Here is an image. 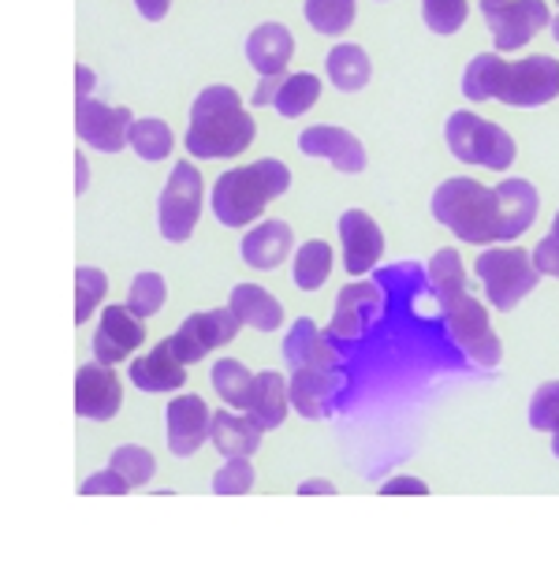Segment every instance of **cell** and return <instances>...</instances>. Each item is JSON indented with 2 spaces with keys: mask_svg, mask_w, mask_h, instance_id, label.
I'll return each instance as SVG.
<instances>
[{
  "mask_svg": "<svg viewBox=\"0 0 559 570\" xmlns=\"http://www.w3.org/2000/svg\"><path fill=\"white\" fill-rule=\"evenodd\" d=\"M213 389L220 392V400L228 406L246 411V406H251V392H254V376L239 358H220L213 365Z\"/></svg>",
  "mask_w": 559,
  "mask_h": 570,
  "instance_id": "obj_28",
  "label": "cell"
},
{
  "mask_svg": "<svg viewBox=\"0 0 559 570\" xmlns=\"http://www.w3.org/2000/svg\"><path fill=\"white\" fill-rule=\"evenodd\" d=\"M325 71H328V79H332V86H336V90L354 94V90H362V86L370 82V71L373 68H370V57H365L362 46L340 41V46L328 52Z\"/></svg>",
  "mask_w": 559,
  "mask_h": 570,
  "instance_id": "obj_26",
  "label": "cell"
},
{
  "mask_svg": "<svg viewBox=\"0 0 559 570\" xmlns=\"http://www.w3.org/2000/svg\"><path fill=\"white\" fill-rule=\"evenodd\" d=\"M381 306H384V295H381L377 284L343 287L340 298H336V314H332V325H328V340L332 343H354L365 332V325L381 314Z\"/></svg>",
  "mask_w": 559,
  "mask_h": 570,
  "instance_id": "obj_16",
  "label": "cell"
},
{
  "mask_svg": "<svg viewBox=\"0 0 559 570\" xmlns=\"http://www.w3.org/2000/svg\"><path fill=\"white\" fill-rule=\"evenodd\" d=\"M298 149H303L306 157L328 160L332 168L347 171V176H354V171L365 168V146L351 131H343V127H332V124L306 127V131L298 135Z\"/></svg>",
  "mask_w": 559,
  "mask_h": 570,
  "instance_id": "obj_17",
  "label": "cell"
},
{
  "mask_svg": "<svg viewBox=\"0 0 559 570\" xmlns=\"http://www.w3.org/2000/svg\"><path fill=\"white\" fill-rule=\"evenodd\" d=\"M481 12H486V23L500 52L522 49L526 41H533L552 23L545 0H481Z\"/></svg>",
  "mask_w": 559,
  "mask_h": 570,
  "instance_id": "obj_9",
  "label": "cell"
},
{
  "mask_svg": "<svg viewBox=\"0 0 559 570\" xmlns=\"http://www.w3.org/2000/svg\"><path fill=\"white\" fill-rule=\"evenodd\" d=\"M552 451H556V459H559V429H556V440H552Z\"/></svg>",
  "mask_w": 559,
  "mask_h": 570,
  "instance_id": "obj_47",
  "label": "cell"
},
{
  "mask_svg": "<svg viewBox=\"0 0 559 570\" xmlns=\"http://www.w3.org/2000/svg\"><path fill=\"white\" fill-rule=\"evenodd\" d=\"M239 314L228 306V309H202V314H190L183 325L176 328V336H171V347L183 362H202L209 351L224 347V343H232L239 336Z\"/></svg>",
  "mask_w": 559,
  "mask_h": 570,
  "instance_id": "obj_10",
  "label": "cell"
},
{
  "mask_svg": "<svg viewBox=\"0 0 559 570\" xmlns=\"http://www.w3.org/2000/svg\"><path fill=\"white\" fill-rule=\"evenodd\" d=\"M131 149L143 160H165L171 154V131L165 120H135L131 124Z\"/></svg>",
  "mask_w": 559,
  "mask_h": 570,
  "instance_id": "obj_33",
  "label": "cell"
},
{
  "mask_svg": "<svg viewBox=\"0 0 559 570\" xmlns=\"http://www.w3.org/2000/svg\"><path fill=\"white\" fill-rule=\"evenodd\" d=\"M105 287H109V276L101 268H75V325H86L90 314L98 309V303L105 298Z\"/></svg>",
  "mask_w": 559,
  "mask_h": 570,
  "instance_id": "obj_32",
  "label": "cell"
},
{
  "mask_svg": "<svg viewBox=\"0 0 559 570\" xmlns=\"http://www.w3.org/2000/svg\"><path fill=\"white\" fill-rule=\"evenodd\" d=\"M124 389L116 373L105 362H90L75 373V414L90 417V422H109L120 411Z\"/></svg>",
  "mask_w": 559,
  "mask_h": 570,
  "instance_id": "obj_12",
  "label": "cell"
},
{
  "mask_svg": "<svg viewBox=\"0 0 559 570\" xmlns=\"http://www.w3.org/2000/svg\"><path fill=\"white\" fill-rule=\"evenodd\" d=\"M317 98H321V79L317 75L298 71V75H287L284 86L276 90L273 109L284 116V120H295V116H303L306 109H314Z\"/></svg>",
  "mask_w": 559,
  "mask_h": 570,
  "instance_id": "obj_27",
  "label": "cell"
},
{
  "mask_svg": "<svg viewBox=\"0 0 559 570\" xmlns=\"http://www.w3.org/2000/svg\"><path fill=\"white\" fill-rule=\"evenodd\" d=\"M112 470H120L131 485H146L149 478H154V455H149L146 448H135V444H124L112 451Z\"/></svg>",
  "mask_w": 559,
  "mask_h": 570,
  "instance_id": "obj_37",
  "label": "cell"
},
{
  "mask_svg": "<svg viewBox=\"0 0 559 570\" xmlns=\"http://www.w3.org/2000/svg\"><path fill=\"white\" fill-rule=\"evenodd\" d=\"M537 209L541 198L526 179H503L500 187H486L478 179H444L433 195V217L474 246L519 239L537 220Z\"/></svg>",
  "mask_w": 559,
  "mask_h": 570,
  "instance_id": "obj_1",
  "label": "cell"
},
{
  "mask_svg": "<svg viewBox=\"0 0 559 570\" xmlns=\"http://www.w3.org/2000/svg\"><path fill=\"white\" fill-rule=\"evenodd\" d=\"M183 365L187 362L176 354L171 340H165L149 354H143V358H135L127 376H131V384L143 392H176V389H183V381H187V370H183Z\"/></svg>",
  "mask_w": 559,
  "mask_h": 570,
  "instance_id": "obj_18",
  "label": "cell"
},
{
  "mask_svg": "<svg viewBox=\"0 0 559 570\" xmlns=\"http://www.w3.org/2000/svg\"><path fill=\"white\" fill-rule=\"evenodd\" d=\"M440 309H444L451 340L459 343L462 354H470V358H474L478 365H486V370H497L500 358H503V347H500V336L489 325V309L481 306L467 287H462L459 295L444 298Z\"/></svg>",
  "mask_w": 559,
  "mask_h": 570,
  "instance_id": "obj_7",
  "label": "cell"
},
{
  "mask_svg": "<svg viewBox=\"0 0 559 570\" xmlns=\"http://www.w3.org/2000/svg\"><path fill=\"white\" fill-rule=\"evenodd\" d=\"M254 135H257L254 116L246 112L243 98L232 86H206L195 98L187 149L198 160L239 157L243 149L254 142Z\"/></svg>",
  "mask_w": 559,
  "mask_h": 570,
  "instance_id": "obj_3",
  "label": "cell"
},
{
  "mask_svg": "<svg viewBox=\"0 0 559 570\" xmlns=\"http://www.w3.org/2000/svg\"><path fill=\"white\" fill-rule=\"evenodd\" d=\"M444 138L451 154L459 160H470V165L508 171L514 160V138L492 120H481L478 112H451L444 124Z\"/></svg>",
  "mask_w": 559,
  "mask_h": 570,
  "instance_id": "obj_5",
  "label": "cell"
},
{
  "mask_svg": "<svg viewBox=\"0 0 559 570\" xmlns=\"http://www.w3.org/2000/svg\"><path fill=\"white\" fill-rule=\"evenodd\" d=\"M202 195H206L202 171L190 160H179L157 198V228L168 243L190 239V232H195V224L202 217Z\"/></svg>",
  "mask_w": 559,
  "mask_h": 570,
  "instance_id": "obj_6",
  "label": "cell"
},
{
  "mask_svg": "<svg viewBox=\"0 0 559 570\" xmlns=\"http://www.w3.org/2000/svg\"><path fill=\"white\" fill-rule=\"evenodd\" d=\"M135 8L143 12V19H149V23H160V19L168 16V0H135Z\"/></svg>",
  "mask_w": 559,
  "mask_h": 570,
  "instance_id": "obj_43",
  "label": "cell"
},
{
  "mask_svg": "<svg viewBox=\"0 0 559 570\" xmlns=\"http://www.w3.org/2000/svg\"><path fill=\"white\" fill-rule=\"evenodd\" d=\"M295 250V232L287 220H262L243 239V262L251 268H276Z\"/></svg>",
  "mask_w": 559,
  "mask_h": 570,
  "instance_id": "obj_21",
  "label": "cell"
},
{
  "mask_svg": "<svg viewBox=\"0 0 559 570\" xmlns=\"http://www.w3.org/2000/svg\"><path fill=\"white\" fill-rule=\"evenodd\" d=\"M168 298V287H165V276L160 273H138L127 287V306L135 309L138 317H154Z\"/></svg>",
  "mask_w": 559,
  "mask_h": 570,
  "instance_id": "obj_34",
  "label": "cell"
},
{
  "mask_svg": "<svg viewBox=\"0 0 559 570\" xmlns=\"http://www.w3.org/2000/svg\"><path fill=\"white\" fill-rule=\"evenodd\" d=\"M284 362L292 370H336L340 354L336 343L321 336V328L310 317H298L284 336Z\"/></svg>",
  "mask_w": 559,
  "mask_h": 570,
  "instance_id": "obj_19",
  "label": "cell"
},
{
  "mask_svg": "<svg viewBox=\"0 0 559 570\" xmlns=\"http://www.w3.org/2000/svg\"><path fill=\"white\" fill-rule=\"evenodd\" d=\"M143 340H146L143 317H138L131 306H105L98 336H94V358L105 365H116V362L131 358V354L143 347Z\"/></svg>",
  "mask_w": 559,
  "mask_h": 570,
  "instance_id": "obj_15",
  "label": "cell"
},
{
  "mask_svg": "<svg viewBox=\"0 0 559 570\" xmlns=\"http://www.w3.org/2000/svg\"><path fill=\"white\" fill-rule=\"evenodd\" d=\"M552 35H556V41H559V16L552 19Z\"/></svg>",
  "mask_w": 559,
  "mask_h": 570,
  "instance_id": "obj_46",
  "label": "cell"
},
{
  "mask_svg": "<svg viewBox=\"0 0 559 570\" xmlns=\"http://www.w3.org/2000/svg\"><path fill=\"white\" fill-rule=\"evenodd\" d=\"M165 425H168V451L179 459H187L209 440L213 414H209L206 400H198V395H179V400L168 403Z\"/></svg>",
  "mask_w": 559,
  "mask_h": 570,
  "instance_id": "obj_14",
  "label": "cell"
},
{
  "mask_svg": "<svg viewBox=\"0 0 559 570\" xmlns=\"http://www.w3.org/2000/svg\"><path fill=\"white\" fill-rule=\"evenodd\" d=\"M131 124L135 116L120 105H105L94 98H79L75 105V131L86 146L101 149V154H120L124 146H131Z\"/></svg>",
  "mask_w": 559,
  "mask_h": 570,
  "instance_id": "obj_11",
  "label": "cell"
},
{
  "mask_svg": "<svg viewBox=\"0 0 559 570\" xmlns=\"http://www.w3.org/2000/svg\"><path fill=\"white\" fill-rule=\"evenodd\" d=\"M340 239H343V265L351 276L370 273L384 254V232L365 209H343L340 213Z\"/></svg>",
  "mask_w": 559,
  "mask_h": 570,
  "instance_id": "obj_13",
  "label": "cell"
},
{
  "mask_svg": "<svg viewBox=\"0 0 559 570\" xmlns=\"http://www.w3.org/2000/svg\"><path fill=\"white\" fill-rule=\"evenodd\" d=\"M287 187H292V171L276 157L254 160V165L243 168H228L217 179V187H213V217L224 228H243V224L262 217L268 202L284 195Z\"/></svg>",
  "mask_w": 559,
  "mask_h": 570,
  "instance_id": "obj_4",
  "label": "cell"
},
{
  "mask_svg": "<svg viewBox=\"0 0 559 570\" xmlns=\"http://www.w3.org/2000/svg\"><path fill=\"white\" fill-rule=\"evenodd\" d=\"M533 265H537V273H541V276H559V213H556L552 232H548L545 239L537 243Z\"/></svg>",
  "mask_w": 559,
  "mask_h": 570,
  "instance_id": "obj_40",
  "label": "cell"
},
{
  "mask_svg": "<svg viewBox=\"0 0 559 570\" xmlns=\"http://www.w3.org/2000/svg\"><path fill=\"white\" fill-rule=\"evenodd\" d=\"M292 406L303 417H325L332 406V395L340 389L336 370H292Z\"/></svg>",
  "mask_w": 559,
  "mask_h": 570,
  "instance_id": "obj_22",
  "label": "cell"
},
{
  "mask_svg": "<svg viewBox=\"0 0 559 570\" xmlns=\"http://www.w3.org/2000/svg\"><path fill=\"white\" fill-rule=\"evenodd\" d=\"M280 86H284V75H262V86L254 90V105H273Z\"/></svg>",
  "mask_w": 559,
  "mask_h": 570,
  "instance_id": "obj_42",
  "label": "cell"
},
{
  "mask_svg": "<svg viewBox=\"0 0 559 570\" xmlns=\"http://www.w3.org/2000/svg\"><path fill=\"white\" fill-rule=\"evenodd\" d=\"M530 425L541 433H556L559 429V381H545L530 400Z\"/></svg>",
  "mask_w": 559,
  "mask_h": 570,
  "instance_id": "obj_38",
  "label": "cell"
},
{
  "mask_svg": "<svg viewBox=\"0 0 559 570\" xmlns=\"http://www.w3.org/2000/svg\"><path fill=\"white\" fill-rule=\"evenodd\" d=\"M429 284H433V295L440 298V303L451 295H459L462 287H467V268H462L459 250H451V246L437 250V257L429 262Z\"/></svg>",
  "mask_w": 559,
  "mask_h": 570,
  "instance_id": "obj_31",
  "label": "cell"
},
{
  "mask_svg": "<svg viewBox=\"0 0 559 570\" xmlns=\"http://www.w3.org/2000/svg\"><path fill=\"white\" fill-rule=\"evenodd\" d=\"M298 492H303V497H332L336 489H332L328 481H303V489Z\"/></svg>",
  "mask_w": 559,
  "mask_h": 570,
  "instance_id": "obj_44",
  "label": "cell"
},
{
  "mask_svg": "<svg viewBox=\"0 0 559 570\" xmlns=\"http://www.w3.org/2000/svg\"><path fill=\"white\" fill-rule=\"evenodd\" d=\"M254 489V466L246 455H235L232 462H224L217 470V478H213V492L217 497H243V492Z\"/></svg>",
  "mask_w": 559,
  "mask_h": 570,
  "instance_id": "obj_36",
  "label": "cell"
},
{
  "mask_svg": "<svg viewBox=\"0 0 559 570\" xmlns=\"http://www.w3.org/2000/svg\"><path fill=\"white\" fill-rule=\"evenodd\" d=\"M384 497H425V481H418V478H392L389 485L381 489Z\"/></svg>",
  "mask_w": 559,
  "mask_h": 570,
  "instance_id": "obj_41",
  "label": "cell"
},
{
  "mask_svg": "<svg viewBox=\"0 0 559 570\" xmlns=\"http://www.w3.org/2000/svg\"><path fill=\"white\" fill-rule=\"evenodd\" d=\"M90 86H94V71L79 68V98H90Z\"/></svg>",
  "mask_w": 559,
  "mask_h": 570,
  "instance_id": "obj_45",
  "label": "cell"
},
{
  "mask_svg": "<svg viewBox=\"0 0 559 570\" xmlns=\"http://www.w3.org/2000/svg\"><path fill=\"white\" fill-rule=\"evenodd\" d=\"M467 0H422V19L433 35H455L467 23Z\"/></svg>",
  "mask_w": 559,
  "mask_h": 570,
  "instance_id": "obj_35",
  "label": "cell"
},
{
  "mask_svg": "<svg viewBox=\"0 0 559 570\" xmlns=\"http://www.w3.org/2000/svg\"><path fill=\"white\" fill-rule=\"evenodd\" d=\"M287 406H292V384H284V376L280 373H257L246 414H251L254 422L268 433V429L284 425Z\"/></svg>",
  "mask_w": 559,
  "mask_h": 570,
  "instance_id": "obj_23",
  "label": "cell"
},
{
  "mask_svg": "<svg viewBox=\"0 0 559 570\" xmlns=\"http://www.w3.org/2000/svg\"><path fill=\"white\" fill-rule=\"evenodd\" d=\"M235 314H239L243 325H251L257 332H276L280 321H284V306L276 303L265 287L257 284H239L232 292V303H228Z\"/></svg>",
  "mask_w": 559,
  "mask_h": 570,
  "instance_id": "obj_25",
  "label": "cell"
},
{
  "mask_svg": "<svg viewBox=\"0 0 559 570\" xmlns=\"http://www.w3.org/2000/svg\"><path fill=\"white\" fill-rule=\"evenodd\" d=\"M295 57V35L284 23H262L246 38V60L257 75H284L287 60Z\"/></svg>",
  "mask_w": 559,
  "mask_h": 570,
  "instance_id": "obj_20",
  "label": "cell"
},
{
  "mask_svg": "<svg viewBox=\"0 0 559 570\" xmlns=\"http://www.w3.org/2000/svg\"><path fill=\"white\" fill-rule=\"evenodd\" d=\"M354 0H306V23L328 38H340L354 23Z\"/></svg>",
  "mask_w": 559,
  "mask_h": 570,
  "instance_id": "obj_30",
  "label": "cell"
},
{
  "mask_svg": "<svg viewBox=\"0 0 559 570\" xmlns=\"http://www.w3.org/2000/svg\"><path fill=\"white\" fill-rule=\"evenodd\" d=\"M332 273V246L325 239H310L295 254V284L298 292H317Z\"/></svg>",
  "mask_w": 559,
  "mask_h": 570,
  "instance_id": "obj_29",
  "label": "cell"
},
{
  "mask_svg": "<svg viewBox=\"0 0 559 570\" xmlns=\"http://www.w3.org/2000/svg\"><path fill=\"white\" fill-rule=\"evenodd\" d=\"M135 485L124 478L120 470H101V473H90V478L82 481V497H124V492H131Z\"/></svg>",
  "mask_w": 559,
  "mask_h": 570,
  "instance_id": "obj_39",
  "label": "cell"
},
{
  "mask_svg": "<svg viewBox=\"0 0 559 570\" xmlns=\"http://www.w3.org/2000/svg\"><path fill=\"white\" fill-rule=\"evenodd\" d=\"M478 276L486 284V295L497 309H514L526 295L537 287V265L526 250L503 246V250H481L478 254Z\"/></svg>",
  "mask_w": 559,
  "mask_h": 570,
  "instance_id": "obj_8",
  "label": "cell"
},
{
  "mask_svg": "<svg viewBox=\"0 0 559 570\" xmlns=\"http://www.w3.org/2000/svg\"><path fill=\"white\" fill-rule=\"evenodd\" d=\"M262 436H265V429L254 422L251 414L239 417V414H228V411H217L213 414V433L209 440L217 444L220 455H254L257 448H262Z\"/></svg>",
  "mask_w": 559,
  "mask_h": 570,
  "instance_id": "obj_24",
  "label": "cell"
},
{
  "mask_svg": "<svg viewBox=\"0 0 559 570\" xmlns=\"http://www.w3.org/2000/svg\"><path fill=\"white\" fill-rule=\"evenodd\" d=\"M462 94L470 101H503L511 109H541L559 94V60L526 57L508 63L492 52H478L462 71Z\"/></svg>",
  "mask_w": 559,
  "mask_h": 570,
  "instance_id": "obj_2",
  "label": "cell"
}]
</instances>
